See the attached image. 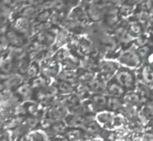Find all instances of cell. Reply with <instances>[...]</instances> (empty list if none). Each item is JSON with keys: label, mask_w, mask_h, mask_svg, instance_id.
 <instances>
[{"label": "cell", "mask_w": 153, "mask_h": 141, "mask_svg": "<svg viewBox=\"0 0 153 141\" xmlns=\"http://www.w3.org/2000/svg\"><path fill=\"white\" fill-rule=\"evenodd\" d=\"M0 141H10V140H9V138H7V135H3V136L0 138Z\"/></svg>", "instance_id": "5"}, {"label": "cell", "mask_w": 153, "mask_h": 141, "mask_svg": "<svg viewBox=\"0 0 153 141\" xmlns=\"http://www.w3.org/2000/svg\"><path fill=\"white\" fill-rule=\"evenodd\" d=\"M121 58H122V61L124 62V64H125V65L130 66V67H134V66H136L138 64L137 57H136L134 53L130 52V51L125 52Z\"/></svg>", "instance_id": "1"}, {"label": "cell", "mask_w": 153, "mask_h": 141, "mask_svg": "<svg viewBox=\"0 0 153 141\" xmlns=\"http://www.w3.org/2000/svg\"><path fill=\"white\" fill-rule=\"evenodd\" d=\"M109 90L111 91V93H112L113 95H120L122 93V88L121 87H119L117 85H112V86L109 88Z\"/></svg>", "instance_id": "4"}, {"label": "cell", "mask_w": 153, "mask_h": 141, "mask_svg": "<svg viewBox=\"0 0 153 141\" xmlns=\"http://www.w3.org/2000/svg\"><path fill=\"white\" fill-rule=\"evenodd\" d=\"M117 80L123 86H130V85H132V76L128 72H120L117 74Z\"/></svg>", "instance_id": "2"}, {"label": "cell", "mask_w": 153, "mask_h": 141, "mask_svg": "<svg viewBox=\"0 0 153 141\" xmlns=\"http://www.w3.org/2000/svg\"><path fill=\"white\" fill-rule=\"evenodd\" d=\"M11 66H12V62L10 59L2 58V59L0 60V69L2 70L3 72H9L11 70Z\"/></svg>", "instance_id": "3"}]
</instances>
